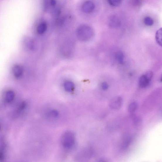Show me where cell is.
Instances as JSON below:
<instances>
[{"mask_svg": "<svg viewBox=\"0 0 162 162\" xmlns=\"http://www.w3.org/2000/svg\"><path fill=\"white\" fill-rule=\"evenodd\" d=\"M76 34L79 40L82 42H87L93 38L94 31L92 28L90 26L83 25L78 28Z\"/></svg>", "mask_w": 162, "mask_h": 162, "instance_id": "6da1fadb", "label": "cell"}, {"mask_svg": "<svg viewBox=\"0 0 162 162\" xmlns=\"http://www.w3.org/2000/svg\"><path fill=\"white\" fill-rule=\"evenodd\" d=\"M76 137L72 132H65L62 137L61 142L63 147L66 149L72 147L74 144Z\"/></svg>", "mask_w": 162, "mask_h": 162, "instance_id": "7a4b0ae2", "label": "cell"}, {"mask_svg": "<svg viewBox=\"0 0 162 162\" xmlns=\"http://www.w3.org/2000/svg\"><path fill=\"white\" fill-rule=\"evenodd\" d=\"M122 99L120 96H116L112 99L109 103V106L113 110L120 109L122 104Z\"/></svg>", "mask_w": 162, "mask_h": 162, "instance_id": "3957f363", "label": "cell"}, {"mask_svg": "<svg viewBox=\"0 0 162 162\" xmlns=\"http://www.w3.org/2000/svg\"><path fill=\"white\" fill-rule=\"evenodd\" d=\"M95 8V5L92 1H87L82 4V10L83 12L89 13L93 12Z\"/></svg>", "mask_w": 162, "mask_h": 162, "instance_id": "277c9868", "label": "cell"}, {"mask_svg": "<svg viewBox=\"0 0 162 162\" xmlns=\"http://www.w3.org/2000/svg\"><path fill=\"white\" fill-rule=\"evenodd\" d=\"M108 24L110 27L117 28L121 25V21L119 17L117 15H113L110 16L108 19Z\"/></svg>", "mask_w": 162, "mask_h": 162, "instance_id": "5b68a950", "label": "cell"}, {"mask_svg": "<svg viewBox=\"0 0 162 162\" xmlns=\"http://www.w3.org/2000/svg\"><path fill=\"white\" fill-rule=\"evenodd\" d=\"M12 72L14 76L17 79L23 76V67L19 65H15L13 67Z\"/></svg>", "mask_w": 162, "mask_h": 162, "instance_id": "8992f818", "label": "cell"}, {"mask_svg": "<svg viewBox=\"0 0 162 162\" xmlns=\"http://www.w3.org/2000/svg\"><path fill=\"white\" fill-rule=\"evenodd\" d=\"M15 97V93L13 91L9 90L5 93L4 96V99L7 103L12 102L14 100Z\"/></svg>", "mask_w": 162, "mask_h": 162, "instance_id": "52a82bcc", "label": "cell"}, {"mask_svg": "<svg viewBox=\"0 0 162 162\" xmlns=\"http://www.w3.org/2000/svg\"><path fill=\"white\" fill-rule=\"evenodd\" d=\"M48 28V25L45 22H42L38 25L37 31V33L42 35L45 33Z\"/></svg>", "mask_w": 162, "mask_h": 162, "instance_id": "ba28073f", "label": "cell"}, {"mask_svg": "<svg viewBox=\"0 0 162 162\" xmlns=\"http://www.w3.org/2000/svg\"><path fill=\"white\" fill-rule=\"evenodd\" d=\"M64 88L65 90L67 92H71L74 89L75 85L73 82L69 81H67L64 83Z\"/></svg>", "mask_w": 162, "mask_h": 162, "instance_id": "9c48e42d", "label": "cell"}, {"mask_svg": "<svg viewBox=\"0 0 162 162\" xmlns=\"http://www.w3.org/2000/svg\"><path fill=\"white\" fill-rule=\"evenodd\" d=\"M149 81L145 75H143L139 78V86L141 88H146L148 85Z\"/></svg>", "mask_w": 162, "mask_h": 162, "instance_id": "30bf717a", "label": "cell"}, {"mask_svg": "<svg viewBox=\"0 0 162 162\" xmlns=\"http://www.w3.org/2000/svg\"><path fill=\"white\" fill-rule=\"evenodd\" d=\"M155 37L158 44L162 47V28L157 30L156 34Z\"/></svg>", "mask_w": 162, "mask_h": 162, "instance_id": "8fae6325", "label": "cell"}, {"mask_svg": "<svg viewBox=\"0 0 162 162\" xmlns=\"http://www.w3.org/2000/svg\"><path fill=\"white\" fill-rule=\"evenodd\" d=\"M116 58L117 61L120 64L123 63L125 59L124 55L122 51H119L116 54Z\"/></svg>", "mask_w": 162, "mask_h": 162, "instance_id": "7c38bea8", "label": "cell"}, {"mask_svg": "<svg viewBox=\"0 0 162 162\" xmlns=\"http://www.w3.org/2000/svg\"><path fill=\"white\" fill-rule=\"evenodd\" d=\"M137 107V104L135 102H133L130 104L128 107V111L130 113L135 112Z\"/></svg>", "mask_w": 162, "mask_h": 162, "instance_id": "4fadbf2b", "label": "cell"}, {"mask_svg": "<svg viewBox=\"0 0 162 162\" xmlns=\"http://www.w3.org/2000/svg\"><path fill=\"white\" fill-rule=\"evenodd\" d=\"M108 1L110 5L114 7L120 6L122 3V1L120 0H109Z\"/></svg>", "mask_w": 162, "mask_h": 162, "instance_id": "5bb4252c", "label": "cell"}, {"mask_svg": "<svg viewBox=\"0 0 162 162\" xmlns=\"http://www.w3.org/2000/svg\"><path fill=\"white\" fill-rule=\"evenodd\" d=\"M145 24L147 26H151L154 23V21L153 19L149 17H146L144 21Z\"/></svg>", "mask_w": 162, "mask_h": 162, "instance_id": "9a60e30c", "label": "cell"}, {"mask_svg": "<svg viewBox=\"0 0 162 162\" xmlns=\"http://www.w3.org/2000/svg\"><path fill=\"white\" fill-rule=\"evenodd\" d=\"M48 115L52 118H56L58 117L59 113L57 110H52L49 112Z\"/></svg>", "mask_w": 162, "mask_h": 162, "instance_id": "2e32d148", "label": "cell"}, {"mask_svg": "<svg viewBox=\"0 0 162 162\" xmlns=\"http://www.w3.org/2000/svg\"><path fill=\"white\" fill-rule=\"evenodd\" d=\"M102 89L104 91L108 90L109 88V85L107 82H103L101 85Z\"/></svg>", "mask_w": 162, "mask_h": 162, "instance_id": "e0dca14e", "label": "cell"}, {"mask_svg": "<svg viewBox=\"0 0 162 162\" xmlns=\"http://www.w3.org/2000/svg\"><path fill=\"white\" fill-rule=\"evenodd\" d=\"M153 73L151 72H148L145 74V76L150 81L151 79L153 76Z\"/></svg>", "mask_w": 162, "mask_h": 162, "instance_id": "ac0fdd59", "label": "cell"}, {"mask_svg": "<svg viewBox=\"0 0 162 162\" xmlns=\"http://www.w3.org/2000/svg\"><path fill=\"white\" fill-rule=\"evenodd\" d=\"M161 81H162V78H161Z\"/></svg>", "mask_w": 162, "mask_h": 162, "instance_id": "d6986e66", "label": "cell"}]
</instances>
